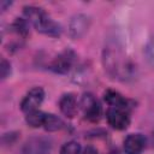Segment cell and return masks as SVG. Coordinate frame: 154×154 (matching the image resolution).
<instances>
[{"label": "cell", "instance_id": "obj_1", "mask_svg": "<svg viewBox=\"0 0 154 154\" xmlns=\"http://www.w3.org/2000/svg\"><path fill=\"white\" fill-rule=\"evenodd\" d=\"M102 64L105 71L114 79L128 81L135 72L134 64L128 59L123 46L118 40H108L102 52Z\"/></svg>", "mask_w": 154, "mask_h": 154}, {"label": "cell", "instance_id": "obj_2", "mask_svg": "<svg viewBox=\"0 0 154 154\" xmlns=\"http://www.w3.org/2000/svg\"><path fill=\"white\" fill-rule=\"evenodd\" d=\"M23 12L26 20L30 22L38 32L48 36H59L61 34L63 29L60 24L53 20L43 8L36 6H25Z\"/></svg>", "mask_w": 154, "mask_h": 154}, {"label": "cell", "instance_id": "obj_3", "mask_svg": "<svg viewBox=\"0 0 154 154\" xmlns=\"http://www.w3.org/2000/svg\"><path fill=\"white\" fill-rule=\"evenodd\" d=\"M79 106H81L84 118L88 119L89 122H97L100 119L102 108H101L99 101L90 93L83 94V96L81 97V101H79Z\"/></svg>", "mask_w": 154, "mask_h": 154}, {"label": "cell", "instance_id": "obj_4", "mask_svg": "<svg viewBox=\"0 0 154 154\" xmlns=\"http://www.w3.org/2000/svg\"><path fill=\"white\" fill-rule=\"evenodd\" d=\"M108 124L116 130H124L130 124L129 108L124 107H109L106 113Z\"/></svg>", "mask_w": 154, "mask_h": 154}, {"label": "cell", "instance_id": "obj_5", "mask_svg": "<svg viewBox=\"0 0 154 154\" xmlns=\"http://www.w3.org/2000/svg\"><path fill=\"white\" fill-rule=\"evenodd\" d=\"M76 54L71 49H65L59 53L49 65V69L55 73H67L73 66Z\"/></svg>", "mask_w": 154, "mask_h": 154}, {"label": "cell", "instance_id": "obj_6", "mask_svg": "<svg viewBox=\"0 0 154 154\" xmlns=\"http://www.w3.org/2000/svg\"><path fill=\"white\" fill-rule=\"evenodd\" d=\"M43 99H45V91H43V89L40 88V87H35V88L30 89L26 93V95L23 97V100L20 102V108L26 114L30 113V112H34L42 103Z\"/></svg>", "mask_w": 154, "mask_h": 154}, {"label": "cell", "instance_id": "obj_7", "mask_svg": "<svg viewBox=\"0 0 154 154\" xmlns=\"http://www.w3.org/2000/svg\"><path fill=\"white\" fill-rule=\"evenodd\" d=\"M90 25V18L87 14L78 13L72 17L69 24V34L72 38H79L82 37L89 29Z\"/></svg>", "mask_w": 154, "mask_h": 154}, {"label": "cell", "instance_id": "obj_8", "mask_svg": "<svg viewBox=\"0 0 154 154\" xmlns=\"http://www.w3.org/2000/svg\"><path fill=\"white\" fill-rule=\"evenodd\" d=\"M51 150V141L45 137L30 138L23 147V154H48Z\"/></svg>", "mask_w": 154, "mask_h": 154}, {"label": "cell", "instance_id": "obj_9", "mask_svg": "<svg viewBox=\"0 0 154 154\" xmlns=\"http://www.w3.org/2000/svg\"><path fill=\"white\" fill-rule=\"evenodd\" d=\"M146 148V137L142 134H130L124 140L125 154H141Z\"/></svg>", "mask_w": 154, "mask_h": 154}, {"label": "cell", "instance_id": "obj_10", "mask_svg": "<svg viewBox=\"0 0 154 154\" xmlns=\"http://www.w3.org/2000/svg\"><path fill=\"white\" fill-rule=\"evenodd\" d=\"M77 100L73 94L71 93H67V94H64L60 100H59V107H60V111L64 116H66L67 118H73L76 114H77Z\"/></svg>", "mask_w": 154, "mask_h": 154}, {"label": "cell", "instance_id": "obj_11", "mask_svg": "<svg viewBox=\"0 0 154 154\" xmlns=\"http://www.w3.org/2000/svg\"><path fill=\"white\" fill-rule=\"evenodd\" d=\"M105 101L109 105V107H124V108H130L129 100H126L122 94H119L116 90L108 89L103 94Z\"/></svg>", "mask_w": 154, "mask_h": 154}, {"label": "cell", "instance_id": "obj_12", "mask_svg": "<svg viewBox=\"0 0 154 154\" xmlns=\"http://www.w3.org/2000/svg\"><path fill=\"white\" fill-rule=\"evenodd\" d=\"M64 123L63 120L52 114V113H46V118H45V123H43V128L47 130V131H57V130H60L63 128Z\"/></svg>", "mask_w": 154, "mask_h": 154}, {"label": "cell", "instance_id": "obj_13", "mask_svg": "<svg viewBox=\"0 0 154 154\" xmlns=\"http://www.w3.org/2000/svg\"><path fill=\"white\" fill-rule=\"evenodd\" d=\"M45 118H46V113L36 109L34 112L28 113L25 120H26V123L30 126H32V128H40V126H43Z\"/></svg>", "mask_w": 154, "mask_h": 154}, {"label": "cell", "instance_id": "obj_14", "mask_svg": "<svg viewBox=\"0 0 154 154\" xmlns=\"http://www.w3.org/2000/svg\"><path fill=\"white\" fill-rule=\"evenodd\" d=\"M11 29L13 32H16V35L20 36V37H26L28 36V32H29V29H28V22L25 19H22V18H17L12 25H11Z\"/></svg>", "mask_w": 154, "mask_h": 154}, {"label": "cell", "instance_id": "obj_15", "mask_svg": "<svg viewBox=\"0 0 154 154\" xmlns=\"http://www.w3.org/2000/svg\"><path fill=\"white\" fill-rule=\"evenodd\" d=\"M79 152H81V146L76 141H70L65 143L60 149V154H79Z\"/></svg>", "mask_w": 154, "mask_h": 154}, {"label": "cell", "instance_id": "obj_16", "mask_svg": "<svg viewBox=\"0 0 154 154\" xmlns=\"http://www.w3.org/2000/svg\"><path fill=\"white\" fill-rule=\"evenodd\" d=\"M144 55H146L148 64L152 67H154V37L147 43V46L144 48Z\"/></svg>", "mask_w": 154, "mask_h": 154}, {"label": "cell", "instance_id": "obj_17", "mask_svg": "<svg viewBox=\"0 0 154 154\" xmlns=\"http://www.w3.org/2000/svg\"><path fill=\"white\" fill-rule=\"evenodd\" d=\"M0 70H1V78H2V79L7 78V77L10 76V73H11V64H10L5 58L1 59Z\"/></svg>", "mask_w": 154, "mask_h": 154}, {"label": "cell", "instance_id": "obj_18", "mask_svg": "<svg viewBox=\"0 0 154 154\" xmlns=\"http://www.w3.org/2000/svg\"><path fill=\"white\" fill-rule=\"evenodd\" d=\"M83 154H99V153H97L96 148H94L93 146H88V147L84 149Z\"/></svg>", "mask_w": 154, "mask_h": 154}, {"label": "cell", "instance_id": "obj_19", "mask_svg": "<svg viewBox=\"0 0 154 154\" xmlns=\"http://www.w3.org/2000/svg\"><path fill=\"white\" fill-rule=\"evenodd\" d=\"M10 5H11L10 1H1V2H0V6H1V10H2V11H5V10H6V6H10Z\"/></svg>", "mask_w": 154, "mask_h": 154}]
</instances>
